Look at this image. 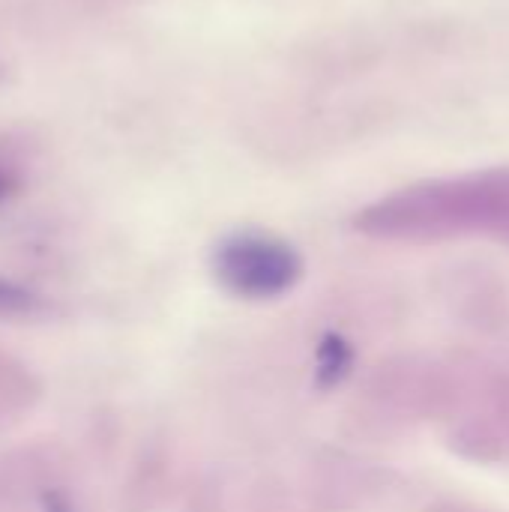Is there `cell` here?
<instances>
[{
  "instance_id": "cell-1",
  "label": "cell",
  "mask_w": 509,
  "mask_h": 512,
  "mask_svg": "<svg viewBox=\"0 0 509 512\" xmlns=\"http://www.w3.org/2000/svg\"><path fill=\"white\" fill-rule=\"evenodd\" d=\"M357 228L384 240L495 234L509 240V168L408 186L360 213Z\"/></svg>"
},
{
  "instance_id": "cell-2",
  "label": "cell",
  "mask_w": 509,
  "mask_h": 512,
  "mask_svg": "<svg viewBox=\"0 0 509 512\" xmlns=\"http://www.w3.org/2000/svg\"><path fill=\"white\" fill-rule=\"evenodd\" d=\"M213 270L225 291L246 300H273L297 285L303 261L285 240L246 231L219 243Z\"/></svg>"
},
{
  "instance_id": "cell-3",
  "label": "cell",
  "mask_w": 509,
  "mask_h": 512,
  "mask_svg": "<svg viewBox=\"0 0 509 512\" xmlns=\"http://www.w3.org/2000/svg\"><path fill=\"white\" fill-rule=\"evenodd\" d=\"M33 396V384L30 375L21 372V366H15L9 357H0V414H12L21 411Z\"/></svg>"
},
{
  "instance_id": "cell-4",
  "label": "cell",
  "mask_w": 509,
  "mask_h": 512,
  "mask_svg": "<svg viewBox=\"0 0 509 512\" xmlns=\"http://www.w3.org/2000/svg\"><path fill=\"white\" fill-rule=\"evenodd\" d=\"M30 294L12 288V285H0V312H24L30 309Z\"/></svg>"
}]
</instances>
